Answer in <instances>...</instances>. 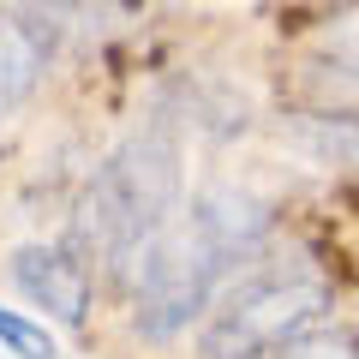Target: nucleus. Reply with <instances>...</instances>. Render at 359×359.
Returning a JSON list of instances; mask_svg holds the SVG:
<instances>
[{
  "label": "nucleus",
  "mask_w": 359,
  "mask_h": 359,
  "mask_svg": "<svg viewBox=\"0 0 359 359\" xmlns=\"http://www.w3.org/2000/svg\"><path fill=\"white\" fill-rule=\"evenodd\" d=\"M162 120L168 126H192V132H210V138H233L245 132L252 120V102H245L233 84L222 78H204V72H186L162 90Z\"/></svg>",
  "instance_id": "6"
},
{
  "label": "nucleus",
  "mask_w": 359,
  "mask_h": 359,
  "mask_svg": "<svg viewBox=\"0 0 359 359\" xmlns=\"http://www.w3.org/2000/svg\"><path fill=\"white\" fill-rule=\"evenodd\" d=\"M192 216L228 245L233 257H252L264 245V233L276 228V204L252 186H233V180H210L204 192L192 198Z\"/></svg>",
  "instance_id": "5"
},
{
  "label": "nucleus",
  "mask_w": 359,
  "mask_h": 359,
  "mask_svg": "<svg viewBox=\"0 0 359 359\" xmlns=\"http://www.w3.org/2000/svg\"><path fill=\"white\" fill-rule=\"evenodd\" d=\"M330 311V282L311 269H252L204 318V359H264Z\"/></svg>",
  "instance_id": "3"
},
{
  "label": "nucleus",
  "mask_w": 359,
  "mask_h": 359,
  "mask_svg": "<svg viewBox=\"0 0 359 359\" xmlns=\"http://www.w3.org/2000/svg\"><path fill=\"white\" fill-rule=\"evenodd\" d=\"M276 359H359V330L318 318L311 330H299L294 341H282V347H276Z\"/></svg>",
  "instance_id": "10"
},
{
  "label": "nucleus",
  "mask_w": 359,
  "mask_h": 359,
  "mask_svg": "<svg viewBox=\"0 0 359 359\" xmlns=\"http://www.w3.org/2000/svg\"><path fill=\"white\" fill-rule=\"evenodd\" d=\"M282 144L294 156H306L311 168L359 174V114H311V108H294L282 120Z\"/></svg>",
  "instance_id": "8"
},
{
  "label": "nucleus",
  "mask_w": 359,
  "mask_h": 359,
  "mask_svg": "<svg viewBox=\"0 0 359 359\" xmlns=\"http://www.w3.org/2000/svg\"><path fill=\"white\" fill-rule=\"evenodd\" d=\"M13 282L18 294L30 299L36 311H48L54 323H66V330H78V323L90 318V264L72 252V245H18L13 252Z\"/></svg>",
  "instance_id": "4"
},
{
  "label": "nucleus",
  "mask_w": 359,
  "mask_h": 359,
  "mask_svg": "<svg viewBox=\"0 0 359 359\" xmlns=\"http://www.w3.org/2000/svg\"><path fill=\"white\" fill-rule=\"evenodd\" d=\"M54 60V25L48 18H0V120L42 84Z\"/></svg>",
  "instance_id": "7"
},
{
  "label": "nucleus",
  "mask_w": 359,
  "mask_h": 359,
  "mask_svg": "<svg viewBox=\"0 0 359 359\" xmlns=\"http://www.w3.org/2000/svg\"><path fill=\"white\" fill-rule=\"evenodd\" d=\"M294 108L311 114H359V66L318 48L306 66H294Z\"/></svg>",
  "instance_id": "9"
},
{
  "label": "nucleus",
  "mask_w": 359,
  "mask_h": 359,
  "mask_svg": "<svg viewBox=\"0 0 359 359\" xmlns=\"http://www.w3.org/2000/svg\"><path fill=\"white\" fill-rule=\"evenodd\" d=\"M0 347L18 353V359H54L48 330H36L30 318H13V311H0Z\"/></svg>",
  "instance_id": "11"
},
{
  "label": "nucleus",
  "mask_w": 359,
  "mask_h": 359,
  "mask_svg": "<svg viewBox=\"0 0 359 359\" xmlns=\"http://www.w3.org/2000/svg\"><path fill=\"white\" fill-rule=\"evenodd\" d=\"M318 48H330V54H341V60L359 66V0L341 6V13H330L318 25Z\"/></svg>",
  "instance_id": "12"
},
{
  "label": "nucleus",
  "mask_w": 359,
  "mask_h": 359,
  "mask_svg": "<svg viewBox=\"0 0 359 359\" xmlns=\"http://www.w3.org/2000/svg\"><path fill=\"white\" fill-rule=\"evenodd\" d=\"M228 264H233V252L192 210L180 222H168L162 233H150L132 252V264L120 269L126 294H132V330L144 341H174L180 330H192L198 318H210Z\"/></svg>",
  "instance_id": "2"
},
{
  "label": "nucleus",
  "mask_w": 359,
  "mask_h": 359,
  "mask_svg": "<svg viewBox=\"0 0 359 359\" xmlns=\"http://www.w3.org/2000/svg\"><path fill=\"white\" fill-rule=\"evenodd\" d=\"M180 210V132L168 120L126 132L90 186L78 192L66 245L96 269H126L150 233H162Z\"/></svg>",
  "instance_id": "1"
}]
</instances>
